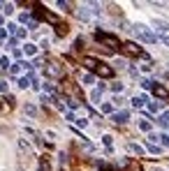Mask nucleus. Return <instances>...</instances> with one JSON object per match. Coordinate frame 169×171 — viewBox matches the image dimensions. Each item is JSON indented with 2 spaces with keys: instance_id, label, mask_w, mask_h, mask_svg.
Masks as SVG:
<instances>
[{
  "instance_id": "obj_41",
  "label": "nucleus",
  "mask_w": 169,
  "mask_h": 171,
  "mask_svg": "<svg viewBox=\"0 0 169 171\" xmlns=\"http://www.w3.org/2000/svg\"><path fill=\"white\" fill-rule=\"evenodd\" d=\"M167 79H169V76H167Z\"/></svg>"
},
{
  "instance_id": "obj_16",
  "label": "nucleus",
  "mask_w": 169,
  "mask_h": 171,
  "mask_svg": "<svg viewBox=\"0 0 169 171\" xmlns=\"http://www.w3.org/2000/svg\"><path fill=\"white\" fill-rule=\"evenodd\" d=\"M19 72H21V63H14V65H9V74H12V76H16Z\"/></svg>"
},
{
  "instance_id": "obj_28",
  "label": "nucleus",
  "mask_w": 169,
  "mask_h": 171,
  "mask_svg": "<svg viewBox=\"0 0 169 171\" xmlns=\"http://www.w3.org/2000/svg\"><path fill=\"white\" fill-rule=\"evenodd\" d=\"M19 146H21V150H23V153H30V146L26 144V141H23V139H21V141H19Z\"/></svg>"
},
{
  "instance_id": "obj_40",
  "label": "nucleus",
  "mask_w": 169,
  "mask_h": 171,
  "mask_svg": "<svg viewBox=\"0 0 169 171\" xmlns=\"http://www.w3.org/2000/svg\"><path fill=\"white\" fill-rule=\"evenodd\" d=\"M63 171H67V169H63Z\"/></svg>"
},
{
  "instance_id": "obj_34",
  "label": "nucleus",
  "mask_w": 169,
  "mask_h": 171,
  "mask_svg": "<svg viewBox=\"0 0 169 171\" xmlns=\"http://www.w3.org/2000/svg\"><path fill=\"white\" fill-rule=\"evenodd\" d=\"M0 92H7V81H0Z\"/></svg>"
},
{
  "instance_id": "obj_12",
  "label": "nucleus",
  "mask_w": 169,
  "mask_h": 171,
  "mask_svg": "<svg viewBox=\"0 0 169 171\" xmlns=\"http://www.w3.org/2000/svg\"><path fill=\"white\" fill-rule=\"evenodd\" d=\"M77 14H79V19H81V21H88V19H90V9H86V7H79Z\"/></svg>"
},
{
  "instance_id": "obj_32",
  "label": "nucleus",
  "mask_w": 169,
  "mask_h": 171,
  "mask_svg": "<svg viewBox=\"0 0 169 171\" xmlns=\"http://www.w3.org/2000/svg\"><path fill=\"white\" fill-rule=\"evenodd\" d=\"M19 21H21V23H28L30 16H28V14H21V16H19Z\"/></svg>"
},
{
  "instance_id": "obj_27",
  "label": "nucleus",
  "mask_w": 169,
  "mask_h": 171,
  "mask_svg": "<svg viewBox=\"0 0 169 171\" xmlns=\"http://www.w3.org/2000/svg\"><path fill=\"white\" fill-rule=\"evenodd\" d=\"M2 9H5V14H12V12H14V5H9V2H5V5H2Z\"/></svg>"
},
{
  "instance_id": "obj_7",
  "label": "nucleus",
  "mask_w": 169,
  "mask_h": 171,
  "mask_svg": "<svg viewBox=\"0 0 169 171\" xmlns=\"http://www.w3.org/2000/svg\"><path fill=\"white\" fill-rule=\"evenodd\" d=\"M118 164H121L125 171H144V169H141V164L137 162V159H121Z\"/></svg>"
},
{
  "instance_id": "obj_25",
  "label": "nucleus",
  "mask_w": 169,
  "mask_h": 171,
  "mask_svg": "<svg viewBox=\"0 0 169 171\" xmlns=\"http://www.w3.org/2000/svg\"><path fill=\"white\" fill-rule=\"evenodd\" d=\"M0 67H2V69H9V58L2 56V58H0Z\"/></svg>"
},
{
  "instance_id": "obj_24",
  "label": "nucleus",
  "mask_w": 169,
  "mask_h": 171,
  "mask_svg": "<svg viewBox=\"0 0 169 171\" xmlns=\"http://www.w3.org/2000/svg\"><path fill=\"white\" fill-rule=\"evenodd\" d=\"M81 81L88 86V83H93V81H95V76H93V74H84V76H81Z\"/></svg>"
},
{
  "instance_id": "obj_13",
  "label": "nucleus",
  "mask_w": 169,
  "mask_h": 171,
  "mask_svg": "<svg viewBox=\"0 0 169 171\" xmlns=\"http://www.w3.org/2000/svg\"><path fill=\"white\" fill-rule=\"evenodd\" d=\"M67 23H60V26H56V32H58V37H63V35H67Z\"/></svg>"
},
{
  "instance_id": "obj_18",
  "label": "nucleus",
  "mask_w": 169,
  "mask_h": 171,
  "mask_svg": "<svg viewBox=\"0 0 169 171\" xmlns=\"http://www.w3.org/2000/svg\"><path fill=\"white\" fill-rule=\"evenodd\" d=\"M130 150H132L134 155H141V153H144V148H141V146H137V144H130Z\"/></svg>"
},
{
  "instance_id": "obj_39",
  "label": "nucleus",
  "mask_w": 169,
  "mask_h": 171,
  "mask_svg": "<svg viewBox=\"0 0 169 171\" xmlns=\"http://www.w3.org/2000/svg\"><path fill=\"white\" fill-rule=\"evenodd\" d=\"M0 23H2V16H0Z\"/></svg>"
},
{
  "instance_id": "obj_38",
  "label": "nucleus",
  "mask_w": 169,
  "mask_h": 171,
  "mask_svg": "<svg viewBox=\"0 0 169 171\" xmlns=\"http://www.w3.org/2000/svg\"><path fill=\"white\" fill-rule=\"evenodd\" d=\"M7 37V30H0V40H5Z\"/></svg>"
},
{
  "instance_id": "obj_19",
  "label": "nucleus",
  "mask_w": 169,
  "mask_h": 171,
  "mask_svg": "<svg viewBox=\"0 0 169 171\" xmlns=\"http://www.w3.org/2000/svg\"><path fill=\"white\" fill-rule=\"evenodd\" d=\"M146 148H148V153H153V155H157V153L162 150L160 146H155V144H148V146H146Z\"/></svg>"
},
{
  "instance_id": "obj_4",
  "label": "nucleus",
  "mask_w": 169,
  "mask_h": 171,
  "mask_svg": "<svg viewBox=\"0 0 169 171\" xmlns=\"http://www.w3.org/2000/svg\"><path fill=\"white\" fill-rule=\"evenodd\" d=\"M132 30H134V32H137V35H139L144 42H148V44H155V42H157L155 32H153V30H148V28L144 26V23H137V26H132Z\"/></svg>"
},
{
  "instance_id": "obj_14",
  "label": "nucleus",
  "mask_w": 169,
  "mask_h": 171,
  "mask_svg": "<svg viewBox=\"0 0 169 171\" xmlns=\"http://www.w3.org/2000/svg\"><path fill=\"white\" fill-rule=\"evenodd\" d=\"M23 51H26V56H35V53H37V46H35V44H26Z\"/></svg>"
},
{
  "instance_id": "obj_33",
  "label": "nucleus",
  "mask_w": 169,
  "mask_h": 171,
  "mask_svg": "<svg viewBox=\"0 0 169 171\" xmlns=\"http://www.w3.org/2000/svg\"><path fill=\"white\" fill-rule=\"evenodd\" d=\"M111 88H113V92H121V90H123V83H113Z\"/></svg>"
},
{
  "instance_id": "obj_26",
  "label": "nucleus",
  "mask_w": 169,
  "mask_h": 171,
  "mask_svg": "<svg viewBox=\"0 0 169 171\" xmlns=\"http://www.w3.org/2000/svg\"><path fill=\"white\" fill-rule=\"evenodd\" d=\"M58 7H60V9H67V12H70L72 2H65V0H60V2H58Z\"/></svg>"
},
{
  "instance_id": "obj_31",
  "label": "nucleus",
  "mask_w": 169,
  "mask_h": 171,
  "mask_svg": "<svg viewBox=\"0 0 169 171\" xmlns=\"http://www.w3.org/2000/svg\"><path fill=\"white\" fill-rule=\"evenodd\" d=\"M7 30H9V32H16V30H19V26H16V23H7Z\"/></svg>"
},
{
  "instance_id": "obj_1",
  "label": "nucleus",
  "mask_w": 169,
  "mask_h": 171,
  "mask_svg": "<svg viewBox=\"0 0 169 171\" xmlns=\"http://www.w3.org/2000/svg\"><path fill=\"white\" fill-rule=\"evenodd\" d=\"M95 40H98L100 44H104V46H107V51H118V49H121V42H118V37H113V35L98 32V35H95Z\"/></svg>"
},
{
  "instance_id": "obj_21",
  "label": "nucleus",
  "mask_w": 169,
  "mask_h": 171,
  "mask_svg": "<svg viewBox=\"0 0 169 171\" xmlns=\"http://www.w3.org/2000/svg\"><path fill=\"white\" fill-rule=\"evenodd\" d=\"M157 141H160L162 146H167V148H169V134H160V136H157Z\"/></svg>"
},
{
  "instance_id": "obj_6",
  "label": "nucleus",
  "mask_w": 169,
  "mask_h": 171,
  "mask_svg": "<svg viewBox=\"0 0 169 171\" xmlns=\"http://www.w3.org/2000/svg\"><path fill=\"white\" fill-rule=\"evenodd\" d=\"M44 72H46L51 79H58V76H63V67L58 65V63H49V65L44 67Z\"/></svg>"
},
{
  "instance_id": "obj_30",
  "label": "nucleus",
  "mask_w": 169,
  "mask_h": 171,
  "mask_svg": "<svg viewBox=\"0 0 169 171\" xmlns=\"http://www.w3.org/2000/svg\"><path fill=\"white\" fill-rule=\"evenodd\" d=\"M113 104H116V106H123V104H125V100H123V97H113Z\"/></svg>"
},
{
  "instance_id": "obj_20",
  "label": "nucleus",
  "mask_w": 169,
  "mask_h": 171,
  "mask_svg": "<svg viewBox=\"0 0 169 171\" xmlns=\"http://www.w3.org/2000/svg\"><path fill=\"white\" fill-rule=\"evenodd\" d=\"M100 97H102V88H98V90H93V92H90V100H93V102H98Z\"/></svg>"
},
{
  "instance_id": "obj_17",
  "label": "nucleus",
  "mask_w": 169,
  "mask_h": 171,
  "mask_svg": "<svg viewBox=\"0 0 169 171\" xmlns=\"http://www.w3.org/2000/svg\"><path fill=\"white\" fill-rule=\"evenodd\" d=\"M139 130L141 132H151V123H148V120H139Z\"/></svg>"
},
{
  "instance_id": "obj_15",
  "label": "nucleus",
  "mask_w": 169,
  "mask_h": 171,
  "mask_svg": "<svg viewBox=\"0 0 169 171\" xmlns=\"http://www.w3.org/2000/svg\"><path fill=\"white\" fill-rule=\"evenodd\" d=\"M23 111H26L28 116H35V113H37V106H35V104H26V106H23Z\"/></svg>"
},
{
  "instance_id": "obj_2",
  "label": "nucleus",
  "mask_w": 169,
  "mask_h": 171,
  "mask_svg": "<svg viewBox=\"0 0 169 171\" xmlns=\"http://www.w3.org/2000/svg\"><path fill=\"white\" fill-rule=\"evenodd\" d=\"M35 16H37V19H42V21H49L51 26H60V23H63V21H60V19L56 16V14L46 12L42 5H35Z\"/></svg>"
},
{
  "instance_id": "obj_8",
  "label": "nucleus",
  "mask_w": 169,
  "mask_h": 171,
  "mask_svg": "<svg viewBox=\"0 0 169 171\" xmlns=\"http://www.w3.org/2000/svg\"><path fill=\"white\" fill-rule=\"evenodd\" d=\"M153 95H155V97H160L162 102H169V90L165 88V86H160V83H155V86H153Z\"/></svg>"
},
{
  "instance_id": "obj_10",
  "label": "nucleus",
  "mask_w": 169,
  "mask_h": 171,
  "mask_svg": "<svg viewBox=\"0 0 169 171\" xmlns=\"http://www.w3.org/2000/svg\"><path fill=\"white\" fill-rule=\"evenodd\" d=\"M127 118H130V113H127V111H118V113H113V116H111V120H113V123H118V125L127 123Z\"/></svg>"
},
{
  "instance_id": "obj_37",
  "label": "nucleus",
  "mask_w": 169,
  "mask_h": 171,
  "mask_svg": "<svg viewBox=\"0 0 169 171\" xmlns=\"http://www.w3.org/2000/svg\"><path fill=\"white\" fill-rule=\"evenodd\" d=\"M28 28H30V30H35V28H37V21H32V19H30V21H28Z\"/></svg>"
},
{
  "instance_id": "obj_11",
  "label": "nucleus",
  "mask_w": 169,
  "mask_h": 171,
  "mask_svg": "<svg viewBox=\"0 0 169 171\" xmlns=\"http://www.w3.org/2000/svg\"><path fill=\"white\" fill-rule=\"evenodd\" d=\"M98 63H100V60H95V58H88V56L84 58V65L88 67V69H93V72H95V67H98Z\"/></svg>"
},
{
  "instance_id": "obj_35",
  "label": "nucleus",
  "mask_w": 169,
  "mask_h": 171,
  "mask_svg": "<svg viewBox=\"0 0 169 171\" xmlns=\"http://www.w3.org/2000/svg\"><path fill=\"white\" fill-rule=\"evenodd\" d=\"M141 69H144V72H151V69H153V65H151V63H146V65H141Z\"/></svg>"
},
{
  "instance_id": "obj_9",
  "label": "nucleus",
  "mask_w": 169,
  "mask_h": 171,
  "mask_svg": "<svg viewBox=\"0 0 169 171\" xmlns=\"http://www.w3.org/2000/svg\"><path fill=\"white\" fill-rule=\"evenodd\" d=\"M95 74H98V76H104V79H109V76L113 74V69H111L109 65H104V63H98V67H95Z\"/></svg>"
},
{
  "instance_id": "obj_36",
  "label": "nucleus",
  "mask_w": 169,
  "mask_h": 171,
  "mask_svg": "<svg viewBox=\"0 0 169 171\" xmlns=\"http://www.w3.org/2000/svg\"><path fill=\"white\" fill-rule=\"evenodd\" d=\"M77 125H79V127H86V125H88V120L81 118V120H77Z\"/></svg>"
},
{
  "instance_id": "obj_23",
  "label": "nucleus",
  "mask_w": 169,
  "mask_h": 171,
  "mask_svg": "<svg viewBox=\"0 0 169 171\" xmlns=\"http://www.w3.org/2000/svg\"><path fill=\"white\" fill-rule=\"evenodd\" d=\"M100 109H102V113H111V111H113V106L109 104V102H104V104L100 106Z\"/></svg>"
},
{
  "instance_id": "obj_29",
  "label": "nucleus",
  "mask_w": 169,
  "mask_h": 171,
  "mask_svg": "<svg viewBox=\"0 0 169 171\" xmlns=\"http://www.w3.org/2000/svg\"><path fill=\"white\" fill-rule=\"evenodd\" d=\"M141 86H144V88H153L155 83H153V81H148V79H141Z\"/></svg>"
},
{
  "instance_id": "obj_5",
  "label": "nucleus",
  "mask_w": 169,
  "mask_h": 171,
  "mask_svg": "<svg viewBox=\"0 0 169 171\" xmlns=\"http://www.w3.org/2000/svg\"><path fill=\"white\" fill-rule=\"evenodd\" d=\"M121 51L125 53V56H132V58H139V56H144L141 46H139V44H134V42H125V44H121Z\"/></svg>"
},
{
  "instance_id": "obj_22",
  "label": "nucleus",
  "mask_w": 169,
  "mask_h": 171,
  "mask_svg": "<svg viewBox=\"0 0 169 171\" xmlns=\"http://www.w3.org/2000/svg\"><path fill=\"white\" fill-rule=\"evenodd\" d=\"M148 109H151V111H160V109H162V102H151V104H148Z\"/></svg>"
},
{
  "instance_id": "obj_3",
  "label": "nucleus",
  "mask_w": 169,
  "mask_h": 171,
  "mask_svg": "<svg viewBox=\"0 0 169 171\" xmlns=\"http://www.w3.org/2000/svg\"><path fill=\"white\" fill-rule=\"evenodd\" d=\"M153 26H155V37H157V40H162V42L169 46V23L160 21V19H155Z\"/></svg>"
}]
</instances>
